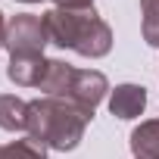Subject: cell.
Returning a JSON list of instances; mask_svg holds the SVG:
<instances>
[{
    "label": "cell",
    "instance_id": "cell-7",
    "mask_svg": "<svg viewBox=\"0 0 159 159\" xmlns=\"http://www.w3.org/2000/svg\"><path fill=\"white\" fill-rule=\"evenodd\" d=\"M134 159H159V119H147L131 131Z\"/></svg>",
    "mask_w": 159,
    "mask_h": 159
},
{
    "label": "cell",
    "instance_id": "cell-10",
    "mask_svg": "<svg viewBox=\"0 0 159 159\" xmlns=\"http://www.w3.org/2000/svg\"><path fill=\"white\" fill-rule=\"evenodd\" d=\"M0 159H47V147L31 137H22V140L0 147Z\"/></svg>",
    "mask_w": 159,
    "mask_h": 159
},
{
    "label": "cell",
    "instance_id": "cell-4",
    "mask_svg": "<svg viewBox=\"0 0 159 159\" xmlns=\"http://www.w3.org/2000/svg\"><path fill=\"white\" fill-rule=\"evenodd\" d=\"M106 94H109V81H106L103 72H97V69H75L72 78H69V88H66L62 100H72L81 109H91L94 112L103 103Z\"/></svg>",
    "mask_w": 159,
    "mask_h": 159
},
{
    "label": "cell",
    "instance_id": "cell-9",
    "mask_svg": "<svg viewBox=\"0 0 159 159\" xmlns=\"http://www.w3.org/2000/svg\"><path fill=\"white\" fill-rule=\"evenodd\" d=\"M72 72H75V69H72L69 62H62V59H50L47 75H44V81H41V91H44L47 97H62L66 88H69Z\"/></svg>",
    "mask_w": 159,
    "mask_h": 159
},
{
    "label": "cell",
    "instance_id": "cell-12",
    "mask_svg": "<svg viewBox=\"0 0 159 159\" xmlns=\"http://www.w3.org/2000/svg\"><path fill=\"white\" fill-rule=\"evenodd\" d=\"M56 10H91L94 0H53Z\"/></svg>",
    "mask_w": 159,
    "mask_h": 159
},
{
    "label": "cell",
    "instance_id": "cell-1",
    "mask_svg": "<svg viewBox=\"0 0 159 159\" xmlns=\"http://www.w3.org/2000/svg\"><path fill=\"white\" fill-rule=\"evenodd\" d=\"M94 112L91 109H81L72 100H62V97H38L28 103V122H25V131L31 140L44 143L47 150H59V153H69L75 150L78 143L84 140V131L91 125Z\"/></svg>",
    "mask_w": 159,
    "mask_h": 159
},
{
    "label": "cell",
    "instance_id": "cell-5",
    "mask_svg": "<svg viewBox=\"0 0 159 159\" xmlns=\"http://www.w3.org/2000/svg\"><path fill=\"white\" fill-rule=\"evenodd\" d=\"M147 109V88L140 84H119L109 94V112L116 119H137Z\"/></svg>",
    "mask_w": 159,
    "mask_h": 159
},
{
    "label": "cell",
    "instance_id": "cell-14",
    "mask_svg": "<svg viewBox=\"0 0 159 159\" xmlns=\"http://www.w3.org/2000/svg\"><path fill=\"white\" fill-rule=\"evenodd\" d=\"M22 3H41V0H22Z\"/></svg>",
    "mask_w": 159,
    "mask_h": 159
},
{
    "label": "cell",
    "instance_id": "cell-6",
    "mask_svg": "<svg viewBox=\"0 0 159 159\" xmlns=\"http://www.w3.org/2000/svg\"><path fill=\"white\" fill-rule=\"evenodd\" d=\"M47 66H50V59H44V56H10L7 75L19 88H41Z\"/></svg>",
    "mask_w": 159,
    "mask_h": 159
},
{
    "label": "cell",
    "instance_id": "cell-8",
    "mask_svg": "<svg viewBox=\"0 0 159 159\" xmlns=\"http://www.w3.org/2000/svg\"><path fill=\"white\" fill-rule=\"evenodd\" d=\"M28 122V103L16 94H0V128L3 131H25Z\"/></svg>",
    "mask_w": 159,
    "mask_h": 159
},
{
    "label": "cell",
    "instance_id": "cell-11",
    "mask_svg": "<svg viewBox=\"0 0 159 159\" xmlns=\"http://www.w3.org/2000/svg\"><path fill=\"white\" fill-rule=\"evenodd\" d=\"M140 28L150 47H159V0H140Z\"/></svg>",
    "mask_w": 159,
    "mask_h": 159
},
{
    "label": "cell",
    "instance_id": "cell-2",
    "mask_svg": "<svg viewBox=\"0 0 159 159\" xmlns=\"http://www.w3.org/2000/svg\"><path fill=\"white\" fill-rule=\"evenodd\" d=\"M44 28L50 44L62 47V50H75L78 56H91L100 59L112 50V28L100 19V13L91 10H47L44 16Z\"/></svg>",
    "mask_w": 159,
    "mask_h": 159
},
{
    "label": "cell",
    "instance_id": "cell-3",
    "mask_svg": "<svg viewBox=\"0 0 159 159\" xmlns=\"http://www.w3.org/2000/svg\"><path fill=\"white\" fill-rule=\"evenodd\" d=\"M50 44L44 19L31 16V13H19L7 22V38H3V50L10 56H44V47Z\"/></svg>",
    "mask_w": 159,
    "mask_h": 159
},
{
    "label": "cell",
    "instance_id": "cell-13",
    "mask_svg": "<svg viewBox=\"0 0 159 159\" xmlns=\"http://www.w3.org/2000/svg\"><path fill=\"white\" fill-rule=\"evenodd\" d=\"M3 38H7V22H3V13H0V47H3Z\"/></svg>",
    "mask_w": 159,
    "mask_h": 159
}]
</instances>
